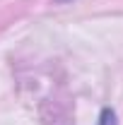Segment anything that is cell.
Masks as SVG:
<instances>
[{
	"instance_id": "obj_1",
	"label": "cell",
	"mask_w": 123,
	"mask_h": 125,
	"mask_svg": "<svg viewBox=\"0 0 123 125\" xmlns=\"http://www.w3.org/2000/svg\"><path fill=\"white\" fill-rule=\"evenodd\" d=\"M99 125H116V123H113V113H111V111H104L101 123H99Z\"/></svg>"
}]
</instances>
